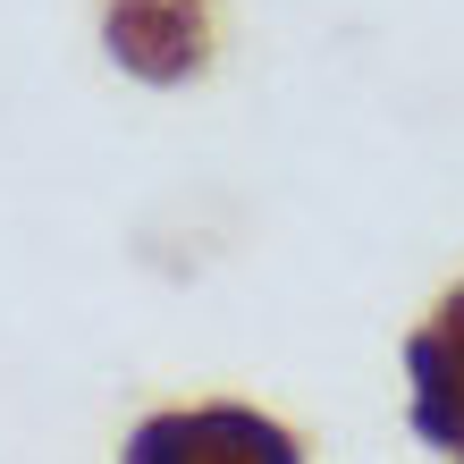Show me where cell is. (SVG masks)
<instances>
[{
  "instance_id": "2",
  "label": "cell",
  "mask_w": 464,
  "mask_h": 464,
  "mask_svg": "<svg viewBox=\"0 0 464 464\" xmlns=\"http://www.w3.org/2000/svg\"><path fill=\"white\" fill-rule=\"evenodd\" d=\"M102 43L144 85H186L211 60V0H111Z\"/></svg>"
},
{
  "instance_id": "1",
  "label": "cell",
  "mask_w": 464,
  "mask_h": 464,
  "mask_svg": "<svg viewBox=\"0 0 464 464\" xmlns=\"http://www.w3.org/2000/svg\"><path fill=\"white\" fill-rule=\"evenodd\" d=\"M119 464H304L287 422L254 414V405H186V414L135 422Z\"/></svg>"
},
{
  "instance_id": "3",
  "label": "cell",
  "mask_w": 464,
  "mask_h": 464,
  "mask_svg": "<svg viewBox=\"0 0 464 464\" xmlns=\"http://www.w3.org/2000/svg\"><path fill=\"white\" fill-rule=\"evenodd\" d=\"M405 380H414V430L464 464V287H448L405 338Z\"/></svg>"
}]
</instances>
